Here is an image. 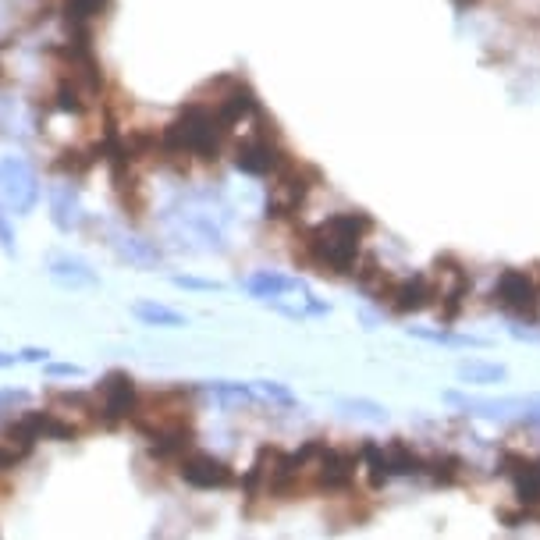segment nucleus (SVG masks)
<instances>
[{
  "label": "nucleus",
  "mask_w": 540,
  "mask_h": 540,
  "mask_svg": "<svg viewBox=\"0 0 540 540\" xmlns=\"http://www.w3.org/2000/svg\"><path fill=\"white\" fill-rule=\"evenodd\" d=\"M11 366H18V352H4V349H0V370H11Z\"/></svg>",
  "instance_id": "obj_27"
},
{
  "label": "nucleus",
  "mask_w": 540,
  "mask_h": 540,
  "mask_svg": "<svg viewBox=\"0 0 540 540\" xmlns=\"http://www.w3.org/2000/svg\"><path fill=\"white\" fill-rule=\"evenodd\" d=\"M47 377H50V381H75V377H82V366H75V363H50L47 366Z\"/></svg>",
  "instance_id": "obj_25"
},
{
  "label": "nucleus",
  "mask_w": 540,
  "mask_h": 540,
  "mask_svg": "<svg viewBox=\"0 0 540 540\" xmlns=\"http://www.w3.org/2000/svg\"><path fill=\"white\" fill-rule=\"evenodd\" d=\"M441 402L455 409L466 420L487 423H523L526 420V395H469V391H445Z\"/></svg>",
  "instance_id": "obj_8"
},
{
  "label": "nucleus",
  "mask_w": 540,
  "mask_h": 540,
  "mask_svg": "<svg viewBox=\"0 0 540 540\" xmlns=\"http://www.w3.org/2000/svg\"><path fill=\"white\" fill-rule=\"evenodd\" d=\"M25 405H29V391L22 388L0 391V413H15V409H25Z\"/></svg>",
  "instance_id": "obj_24"
},
{
  "label": "nucleus",
  "mask_w": 540,
  "mask_h": 540,
  "mask_svg": "<svg viewBox=\"0 0 540 540\" xmlns=\"http://www.w3.org/2000/svg\"><path fill=\"white\" fill-rule=\"evenodd\" d=\"M409 338L423 345H437V349H452V352H477V349H491L484 334H469V331H455L452 324L441 327H427V324H409L405 327Z\"/></svg>",
  "instance_id": "obj_15"
},
{
  "label": "nucleus",
  "mask_w": 540,
  "mask_h": 540,
  "mask_svg": "<svg viewBox=\"0 0 540 540\" xmlns=\"http://www.w3.org/2000/svg\"><path fill=\"white\" fill-rule=\"evenodd\" d=\"M175 473L182 484L192 487V491H228V487L239 484V473H235L221 455L203 452V448H196V445L175 462Z\"/></svg>",
  "instance_id": "obj_10"
},
{
  "label": "nucleus",
  "mask_w": 540,
  "mask_h": 540,
  "mask_svg": "<svg viewBox=\"0 0 540 540\" xmlns=\"http://www.w3.org/2000/svg\"><path fill=\"white\" fill-rule=\"evenodd\" d=\"M196 384H171V388L143 391L139 405L132 413V427L146 437V441H178V437H192V398H196Z\"/></svg>",
  "instance_id": "obj_2"
},
{
  "label": "nucleus",
  "mask_w": 540,
  "mask_h": 540,
  "mask_svg": "<svg viewBox=\"0 0 540 540\" xmlns=\"http://www.w3.org/2000/svg\"><path fill=\"white\" fill-rule=\"evenodd\" d=\"M171 285L182 288V292H221V281H210V278H196V274H171Z\"/></svg>",
  "instance_id": "obj_21"
},
{
  "label": "nucleus",
  "mask_w": 540,
  "mask_h": 540,
  "mask_svg": "<svg viewBox=\"0 0 540 540\" xmlns=\"http://www.w3.org/2000/svg\"><path fill=\"white\" fill-rule=\"evenodd\" d=\"M491 302L509 320H540V281L533 270H501L491 288Z\"/></svg>",
  "instance_id": "obj_7"
},
{
  "label": "nucleus",
  "mask_w": 540,
  "mask_h": 540,
  "mask_svg": "<svg viewBox=\"0 0 540 540\" xmlns=\"http://www.w3.org/2000/svg\"><path fill=\"white\" fill-rule=\"evenodd\" d=\"M381 306H388L395 317H416V313L437 310V285L430 278V270H416V274H398L388 281Z\"/></svg>",
  "instance_id": "obj_11"
},
{
  "label": "nucleus",
  "mask_w": 540,
  "mask_h": 540,
  "mask_svg": "<svg viewBox=\"0 0 540 540\" xmlns=\"http://www.w3.org/2000/svg\"><path fill=\"white\" fill-rule=\"evenodd\" d=\"M132 313L135 320L143 327H164V331H175V327H189V317H185L182 310H175V306H164V302L157 299H139L132 302Z\"/></svg>",
  "instance_id": "obj_19"
},
{
  "label": "nucleus",
  "mask_w": 540,
  "mask_h": 540,
  "mask_svg": "<svg viewBox=\"0 0 540 540\" xmlns=\"http://www.w3.org/2000/svg\"><path fill=\"white\" fill-rule=\"evenodd\" d=\"M455 377H459L462 388H494V384L509 381V366L498 363V359L466 356L455 363Z\"/></svg>",
  "instance_id": "obj_17"
},
{
  "label": "nucleus",
  "mask_w": 540,
  "mask_h": 540,
  "mask_svg": "<svg viewBox=\"0 0 540 540\" xmlns=\"http://www.w3.org/2000/svg\"><path fill=\"white\" fill-rule=\"evenodd\" d=\"M93 398H96V423L104 430H118L121 423L132 420L135 405L143 398V388H139V381L128 370H111V374H104L96 381Z\"/></svg>",
  "instance_id": "obj_6"
},
{
  "label": "nucleus",
  "mask_w": 540,
  "mask_h": 540,
  "mask_svg": "<svg viewBox=\"0 0 540 540\" xmlns=\"http://www.w3.org/2000/svg\"><path fill=\"white\" fill-rule=\"evenodd\" d=\"M104 242H107V249L114 253V260L125 263V267H132V270H157V267H164V263H167L164 242L150 239V235L128 228V224H118V228H111V224H107Z\"/></svg>",
  "instance_id": "obj_9"
},
{
  "label": "nucleus",
  "mask_w": 540,
  "mask_h": 540,
  "mask_svg": "<svg viewBox=\"0 0 540 540\" xmlns=\"http://www.w3.org/2000/svg\"><path fill=\"white\" fill-rule=\"evenodd\" d=\"M47 278L54 281L64 292H89V288H100V274L93 270V263H86L82 256L72 253H54L47 260Z\"/></svg>",
  "instance_id": "obj_14"
},
{
  "label": "nucleus",
  "mask_w": 540,
  "mask_h": 540,
  "mask_svg": "<svg viewBox=\"0 0 540 540\" xmlns=\"http://www.w3.org/2000/svg\"><path fill=\"white\" fill-rule=\"evenodd\" d=\"M374 231V217L366 210H338L327 214L320 224L299 235V256L306 267H317V274L331 278H356L359 263L366 260V239Z\"/></svg>",
  "instance_id": "obj_1"
},
{
  "label": "nucleus",
  "mask_w": 540,
  "mask_h": 540,
  "mask_svg": "<svg viewBox=\"0 0 540 540\" xmlns=\"http://www.w3.org/2000/svg\"><path fill=\"white\" fill-rule=\"evenodd\" d=\"M47 210H50V224L61 235H79L93 221L86 214V207H82V192L72 178H57V182L47 185Z\"/></svg>",
  "instance_id": "obj_12"
},
{
  "label": "nucleus",
  "mask_w": 540,
  "mask_h": 540,
  "mask_svg": "<svg viewBox=\"0 0 540 540\" xmlns=\"http://www.w3.org/2000/svg\"><path fill=\"white\" fill-rule=\"evenodd\" d=\"M338 413L349 416L356 423H388V405L374 402V398H338Z\"/></svg>",
  "instance_id": "obj_20"
},
{
  "label": "nucleus",
  "mask_w": 540,
  "mask_h": 540,
  "mask_svg": "<svg viewBox=\"0 0 540 540\" xmlns=\"http://www.w3.org/2000/svg\"><path fill=\"white\" fill-rule=\"evenodd\" d=\"M0 249H4L8 256H15V249H18L15 221H11V214L4 207H0Z\"/></svg>",
  "instance_id": "obj_23"
},
{
  "label": "nucleus",
  "mask_w": 540,
  "mask_h": 540,
  "mask_svg": "<svg viewBox=\"0 0 540 540\" xmlns=\"http://www.w3.org/2000/svg\"><path fill=\"white\" fill-rule=\"evenodd\" d=\"M317 189H320L317 167L302 164V160L292 157L285 171H278V175L267 182L263 217H267V221H288V217H295L306 203H310V196Z\"/></svg>",
  "instance_id": "obj_4"
},
{
  "label": "nucleus",
  "mask_w": 540,
  "mask_h": 540,
  "mask_svg": "<svg viewBox=\"0 0 540 540\" xmlns=\"http://www.w3.org/2000/svg\"><path fill=\"white\" fill-rule=\"evenodd\" d=\"M43 203V178L40 167L25 153H4L0 157V207L15 217L36 214Z\"/></svg>",
  "instance_id": "obj_5"
},
{
  "label": "nucleus",
  "mask_w": 540,
  "mask_h": 540,
  "mask_svg": "<svg viewBox=\"0 0 540 540\" xmlns=\"http://www.w3.org/2000/svg\"><path fill=\"white\" fill-rule=\"evenodd\" d=\"M111 11V0H64L61 18L68 36H93V25Z\"/></svg>",
  "instance_id": "obj_18"
},
{
  "label": "nucleus",
  "mask_w": 540,
  "mask_h": 540,
  "mask_svg": "<svg viewBox=\"0 0 540 540\" xmlns=\"http://www.w3.org/2000/svg\"><path fill=\"white\" fill-rule=\"evenodd\" d=\"M242 292L249 295V299L256 302H278V299H288V295H299V292H310L306 288V281L299 278V274H288V270H253V274H246L242 278Z\"/></svg>",
  "instance_id": "obj_13"
},
{
  "label": "nucleus",
  "mask_w": 540,
  "mask_h": 540,
  "mask_svg": "<svg viewBox=\"0 0 540 540\" xmlns=\"http://www.w3.org/2000/svg\"><path fill=\"white\" fill-rule=\"evenodd\" d=\"M288 160H292V153L285 150L278 128H274V121L267 114H260L253 125L242 128L231 139V164H235V171L246 178H256V182H270L278 171H285Z\"/></svg>",
  "instance_id": "obj_3"
},
{
  "label": "nucleus",
  "mask_w": 540,
  "mask_h": 540,
  "mask_svg": "<svg viewBox=\"0 0 540 540\" xmlns=\"http://www.w3.org/2000/svg\"><path fill=\"white\" fill-rule=\"evenodd\" d=\"M509 334L516 342L540 345V320H509Z\"/></svg>",
  "instance_id": "obj_22"
},
{
  "label": "nucleus",
  "mask_w": 540,
  "mask_h": 540,
  "mask_svg": "<svg viewBox=\"0 0 540 540\" xmlns=\"http://www.w3.org/2000/svg\"><path fill=\"white\" fill-rule=\"evenodd\" d=\"M50 409H54V413H61L64 420H72L79 430L100 427V423H96V398H93V391H79V388L54 391V395H50Z\"/></svg>",
  "instance_id": "obj_16"
},
{
  "label": "nucleus",
  "mask_w": 540,
  "mask_h": 540,
  "mask_svg": "<svg viewBox=\"0 0 540 540\" xmlns=\"http://www.w3.org/2000/svg\"><path fill=\"white\" fill-rule=\"evenodd\" d=\"M18 363H50V349H22Z\"/></svg>",
  "instance_id": "obj_26"
}]
</instances>
